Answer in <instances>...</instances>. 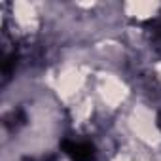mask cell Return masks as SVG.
<instances>
[{"instance_id": "1", "label": "cell", "mask_w": 161, "mask_h": 161, "mask_svg": "<svg viewBox=\"0 0 161 161\" xmlns=\"http://www.w3.org/2000/svg\"><path fill=\"white\" fill-rule=\"evenodd\" d=\"M64 153L72 161H93L95 159V148L89 142H63Z\"/></svg>"}]
</instances>
